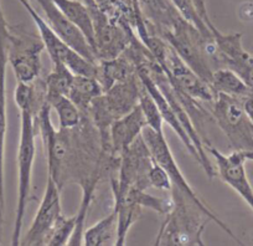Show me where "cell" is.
I'll use <instances>...</instances> for the list:
<instances>
[{"label": "cell", "mask_w": 253, "mask_h": 246, "mask_svg": "<svg viewBox=\"0 0 253 246\" xmlns=\"http://www.w3.org/2000/svg\"><path fill=\"white\" fill-rule=\"evenodd\" d=\"M171 193L174 208L163 223L155 245H204L203 233L206 225V221L201 219L204 213L177 189L172 188Z\"/></svg>", "instance_id": "obj_1"}, {"label": "cell", "mask_w": 253, "mask_h": 246, "mask_svg": "<svg viewBox=\"0 0 253 246\" xmlns=\"http://www.w3.org/2000/svg\"><path fill=\"white\" fill-rule=\"evenodd\" d=\"M35 114L31 109H20V140L18 155V201H16L15 221L13 228L11 245H20L24 218L31 192L34 159H35Z\"/></svg>", "instance_id": "obj_2"}, {"label": "cell", "mask_w": 253, "mask_h": 246, "mask_svg": "<svg viewBox=\"0 0 253 246\" xmlns=\"http://www.w3.org/2000/svg\"><path fill=\"white\" fill-rule=\"evenodd\" d=\"M142 138L145 142V145H147L153 159H154L158 164L162 165V167L164 168L165 172H167V174L169 175L170 180H171L172 188L177 189V191L181 192L184 196H186L190 200H193L209 220L215 221V223L217 224L223 231H226L233 240L237 241L238 244H242L241 240H238V239L233 235V233L228 229V226L226 225L221 219H218V216L216 215V214L213 213V211L211 210L200 198H199L198 194L194 192L191 186L187 183L186 178L184 177L181 169L179 168L174 155H172L171 149H170L169 145H168L167 140H165V136L162 135V133L155 132L154 130H152V128L147 126V127H144V130H143Z\"/></svg>", "instance_id": "obj_3"}, {"label": "cell", "mask_w": 253, "mask_h": 246, "mask_svg": "<svg viewBox=\"0 0 253 246\" xmlns=\"http://www.w3.org/2000/svg\"><path fill=\"white\" fill-rule=\"evenodd\" d=\"M212 116L233 150L253 152V122L243 108L242 99L217 94L212 101Z\"/></svg>", "instance_id": "obj_4"}, {"label": "cell", "mask_w": 253, "mask_h": 246, "mask_svg": "<svg viewBox=\"0 0 253 246\" xmlns=\"http://www.w3.org/2000/svg\"><path fill=\"white\" fill-rule=\"evenodd\" d=\"M21 5L25 8L34 24L39 30V36L42 40L45 49L50 55L52 64L62 62L67 69L75 75H84V76H93L97 75V62L89 61L81 53L71 48L67 43L62 40L57 34L53 31L50 24L45 20L43 16L38 13L35 8L31 5L30 0H19Z\"/></svg>", "instance_id": "obj_5"}, {"label": "cell", "mask_w": 253, "mask_h": 246, "mask_svg": "<svg viewBox=\"0 0 253 246\" xmlns=\"http://www.w3.org/2000/svg\"><path fill=\"white\" fill-rule=\"evenodd\" d=\"M118 178L113 179V187H112L114 203L123 199L130 189L145 191L149 188L148 172L154 162L142 136L137 138V141L118 158Z\"/></svg>", "instance_id": "obj_6"}, {"label": "cell", "mask_w": 253, "mask_h": 246, "mask_svg": "<svg viewBox=\"0 0 253 246\" xmlns=\"http://www.w3.org/2000/svg\"><path fill=\"white\" fill-rule=\"evenodd\" d=\"M8 61L18 82L31 84L40 76L41 53L45 45L40 36L16 33L9 26Z\"/></svg>", "instance_id": "obj_7"}, {"label": "cell", "mask_w": 253, "mask_h": 246, "mask_svg": "<svg viewBox=\"0 0 253 246\" xmlns=\"http://www.w3.org/2000/svg\"><path fill=\"white\" fill-rule=\"evenodd\" d=\"M209 154L215 159L216 174L232 188L253 211V188L246 173V162L252 160L253 152L247 150H232L230 154H223L211 145L205 146Z\"/></svg>", "instance_id": "obj_8"}, {"label": "cell", "mask_w": 253, "mask_h": 246, "mask_svg": "<svg viewBox=\"0 0 253 246\" xmlns=\"http://www.w3.org/2000/svg\"><path fill=\"white\" fill-rule=\"evenodd\" d=\"M61 188L48 175L42 199L40 201L34 220L20 241L23 245H46L48 236L52 233L61 214Z\"/></svg>", "instance_id": "obj_9"}, {"label": "cell", "mask_w": 253, "mask_h": 246, "mask_svg": "<svg viewBox=\"0 0 253 246\" xmlns=\"http://www.w3.org/2000/svg\"><path fill=\"white\" fill-rule=\"evenodd\" d=\"M9 24L4 16L0 1V243L3 236L4 211H5V193H4V154L8 128L6 114V67H8V36Z\"/></svg>", "instance_id": "obj_10"}, {"label": "cell", "mask_w": 253, "mask_h": 246, "mask_svg": "<svg viewBox=\"0 0 253 246\" xmlns=\"http://www.w3.org/2000/svg\"><path fill=\"white\" fill-rule=\"evenodd\" d=\"M34 1H36L40 5L43 14H45V20L50 24L53 31L65 43L69 44L74 50H76L82 56L88 58L89 61H93V62L98 61L84 34L58 10V8L55 5L52 0H34Z\"/></svg>", "instance_id": "obj_11"}, {"label": "cell", "mask_w": 253, "mask_h": 246, "mask_svg": "<svg viewBox=\"0 0 253 246\" xmlns=\"http://www.w3.org/2000/svg\"><path fill=\"white\" fill-rule=\"evenodd\" d=\"M144 127H147V121L139 104L129 113L113 121L109 128V146L113 158L118 159L142 136Z\"/></svg>", "instance_id": "obj_12"}, {"label": "cell", "mask_w": 253, "mask_h": 246, "mask_svg": "<svg viewBox=\"0 0 253 246\" xmlns=\"http://www.w3.org/2000/svg\"><path fill=\"white\" fill-rule=\"evenodd\" d=\"M134 75H137V65L126 52L117 57L97 61L96 79L101 84L103 92L116 84L126 81Z\"/></svg>", "instance_id": "obj_13"}, {"label": "cell", "mask_w": 253, "mask_h": 246, "mask_svg": "<svg viewBox=\"0 0 253 246\" xmlns=\"http://www.w3.org/2000/svg\"><path fill=\"white\" fill-rule=\"evenodd\" d=\"M52 1L57 6L58 10L84 34L94 52L96 51V38H94L93 20H92V15L86 4H82L79 0H52Z\"/></svg>", "instance_id": "obj_14"}, {"label": "cell", "mask_w": 253, "mask_h": 246, "mask_svg": "<svg viewBox=\"0 0 253 246\" xmlns=\"http://www.w3.org/2000/svg\"><path fill=\"white\" fill-rule=\"evenodd\" d=\"M103 94L101 84L93 76L75 75L69 96L82 113H87L94 98Z\"/></svg>", "instance_id": "obj_15"}, {"label": "cell", "mask_w": 253, "mask_h": 246, "mask_svg": "<svg viewBox=\"0 0 253 246\" xmlns=\"http://www.w3.org/2000/svg\"><path fill=\"white\" fill-rule=\"evenodd\" d=\"M210 85L216 94H223L236 98L243 99L253 94V89H251L236 72L226 67H218L212 72Z\"/></svg>", "instance_id": "obj_16"}, {"label": "cell", "mask_w": 253, "mask_h": 246, "mask_svg": "<svg viewBox=\"0 0 253 246\" xmlns=\"http://www.w3.org/2000/svg\"><path fill=\"white\" fill-rule=\"evenodd\" d=\"M117 223H118V213L113 209L108 215L84 231L82 239L84 245L103 246L107 244H116Z\"/></svg>", "instance_id": "obj_17"}, {"label": "cell", "mask_w": 253, "mask_h": 246, "mask_svg": "<svg viewBox=\"0 0 253 246\" xmlns=\"http://www.w3.org/2000/svg\"><path fill=\"white\" fill-rule=\"evenodd\" d=\"M46 101L57 113L60 130H72L77 127L84 119V114L79 107L67 96L47 97Z\"/></svg>", "instance_id": "obj_18"}, {"label": "cell", "mask_w": 253, "mask_h": 246, "mask_svg": "<svg viewBox=\"0 0 253 246\" xmlns=\"http://www.w3.org/2000/svg\"><path fill=\"white\" fill-rule=\"evenodd\" d=\"M75 74L62 62L52 64V71L46 79V98L53 96H69Z\"/></svg>", "instance_id": "obj_19"}, {"label": "cell", "mask_w": 253, "mask_h": 246, "mask_svg": "<svg viewBox=\"0 0 253 246\" xmlns=\"http://www.w3.org/2000/svg\"><path fill=\"white\" fill-rule=\"evenodd\" d=\"M126 197H129L140 208H148L164 216H167L174 208V199H172V197L171 198H159V197H154L152 194L145 193V191H139V189L134 188L130 189L126 193Z\"/></svg>", "instance_id": "obj_20"}, {"label": "cell", "mask_w": 253, "mask_h": 246, "mask_svg": "<svg viewBox=\"0 0 253 246\" xmlns=\"http://www.w3.org/2000/svg\"><path fill=\"white\" fill-rule=\"evenodd\" d=\"M170 3L176 9V11L182 19L189 21L190 24H193L206 39H213L212 29L199 15L193 0H170Z\"/></svg>", "instance_id": "obj_21"}, {"label": "cell", "mask_w": 253, "mask_h": 246, "mask_svg": "<svg viewBox=\"0 0 253 246\" xmlns=\"http://www.w3.org/2000/svg\"><path fill=\"white\" fill-rule=\"evenodd\" d=\"M139 106L140 108H142L143 113H144L148 127L154 130L155 132L164 135V131H163L164 121H163L162 113H160L159 108H158L157 102L154 101L152 95L145 90V87L143 86V84H142V94H140V99H139Z\"/></svg>", "instance_id": "obj_22"}, {"label": "cell", "mask_w": 253, "mask_h": 246, "mask_svg": "<svg viewBox=\"0 0 253 246\" xmlns=\"http://www.w3.org/2000/svg\"><path fill=\"white\" fill-rule=\"evenodd\" d=\"M77 224V215L74 216H63L61 215L60 219L56 223L52 233L48 236L46 245H69L75 230H76Z\"/></svg>", "instance_id": "obj_23"}, {"label": "cell", "mask_w": 253, "mask_h": 246, "mask_svg": "<svg viewBox=\"0 0 253 246\" xmlns=\"http://www.w3.org/2000/svg\"><path fill=\"white\" fill-rule=\"evenodd\" d=\"M148 184L152 188L158 189V191H170L172 189L171 180L169 175L164 170L162 165L158 164L157 162H153L149 172H148Z\"/></svg>", "instance_id": "obj_24"}, {"label": "cell", "mask_w": 253, "mask_h": 246, "mask_svg": "<svg viewBox=\"0 0 253 246\" xmlns=\"http://www.w3.org/2000/svg\"><path fill=\"white\" fill-rule=\"evenodd\" d=\"M194 4H195V8L198 10L199 15L201 16L204 21L210 26L211 29L213 28V24L211 23L210 18H209V14H208V9H206V0H193Z\"/></svg>", "instance_id": "obj_25"}, {"label": "cell", "mask_w": 253, "mask_h": 246, "mask_svg": "<svg viewBox=\"0 0 253 246\" xmlns=\"http://www.w3.org/2000/svg\"><path fill=\"white\" fill-rule=\"evenodd\" d=\"M243 108H245L246 113L250 117L251 121L253 122V94H251L250 96H247L246 98L242 99Z\"/></svg>", "instance_id": "obj_26"}]
</instances>
